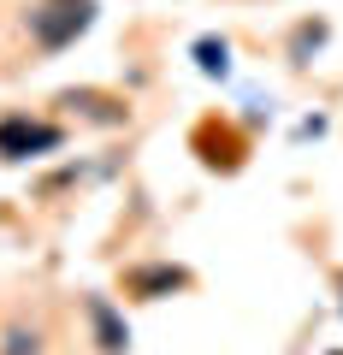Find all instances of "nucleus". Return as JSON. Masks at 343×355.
I'll return each mask as SVG.
<instances>
[{"instance_id":"1","label":"nucleus","mask_w":343,"mask_h":355,"mask_svg":"<svg viewBox=\"0 0 343 355\" xmlns=\"http://www.w3.org/2000/svg\"><path fill=\"white\" fill-rule=\"evenodd\" d=\"M95 0H30L24 6V36L36 53H65L77 36L95 30Z\"/></svg>"},{"instance_id":"2","label":"nucleus","mask_w":343,"mask_h":355,"mask_svg":"<svg viewBox=\"0 0 343 355\" xmlns=\"http://www.w3.org/2000/svg\"><path fill=\"white\" fill-rule=\"evenodd\" d=\"M65 148V125L60 119H36V113H0V160H42V154Z\"/></svg>"},{"instance_id":"3","label":"nucleus","mask_w":343,"mask_h":355,"mask_svg":"<svg viewBox=\"0 0 343 355\" xmlns=\"http://www.w3.org/2000/svg\"><path fill=\"white\" fill-rule=\"evenodd\" d=\"M125 296H137V302H166L172 291H190L195 284V272L184 261H137V266H125Z\"/></svg>"},{"instance_id":"4","label":"nucleus","mask_w":343,"mask_h":355,"mask_svg":"<svg viewBox=\"0 0 343 355\" xmlns=\"http://www.w3.org/2000/svg\"><path fill=\"white\" fill-rule=\"evenodd\" d=\"M83 320L101 355H130V320L113 308V296H83Z\"/></svg>"},{"instance_id":"5","label":"nucleus","mask_w":343,"mask_h":355,"mask_svg":"<svg viewBox=\"0 0 343 355\" xmlns=\"http://www.w3.org/2000/svg\"><path fill=\"white\" fill-rule=\"evenodd\" d=\"M53 107H65V113H77V119H89V125H107V130L130 119V107L118 101V95H101V89H65Z\"/></svg>"},{"instance_id":"6","label":"nucleus","mask_w":343,"mask_h":355,"mask_svg":"<svg viewBox=\"0 0 343 355\" xmlns=\"http://www.w3.org/2000/svg\"><path fill=\"white\" fill-rule=\"evenodd\" d=\"M195 148H202V166H213V172H237L243 166V142L231 125H219V119H207L202 130H195Z\"/></svg>"},{"instance_id":"7","label":"nucleus","mask_w":343,"mask_h":355,"mask_svg":"<svg viewBox=\"0 0 343 355\" xmlns=\"http://www.w3.org/2000/svg\"><path fill=\"white\" fill-rule=\"evenodd\" d=\"M326 42H331V24H326V18H302V24L290 30V42H284V60H290V65H308Z\"/></svg>"},{"instance_id":"8","label":"nucleus","mask_w":343,"mask_h":355,"mask_svg":"<svg viewBox=\"0 0 343 355\" xmlns=\"http://www.w3.org/2000/svg\"><path fill=\"white\" fill-rule=\"evenodd\" d=\"M190 53H195V71L202 77H231V42L225 36H202Z\"/></svg>"},{"instance_id":"9","label":"nucleus","mask_w":343,"mask_h":355,"mask_svg":"<svg viewBox=\"0 0 343 355\" xmlns=\"http://www.w3.org/2000/svg\"><path fill=\"white\" fill-rule=\"evenodd\" d=\"M0 355H42V331H36V326H12Z\"/></svg>"}]
</instances>
